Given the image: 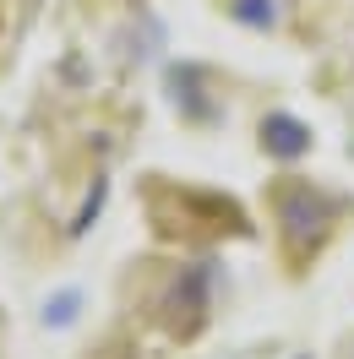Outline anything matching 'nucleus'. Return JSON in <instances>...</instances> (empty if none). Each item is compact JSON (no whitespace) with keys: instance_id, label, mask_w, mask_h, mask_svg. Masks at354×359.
<instances>
[{"instance_id":"f03ea898","label":"nucleus","mask_w":354,"mask_h":359,"mask_svg":"<svg viewBox=\"0 0 354 359\" xmlns=\"http://www.w3.org/2000/svg\"><path fill=\"white\" fill-rule=\"evenodd\" d=\"M273 6H278V0H235V6H229V17H235L240 27H256V33H267V27L278 22V11H273Z\"/></svg>"},{"instance_id":"7ed1b4c3","label":"nucleus","mask_w":354,"mask_h":359,"mask_svg":"<svg viewBox=\"0 0 354 359\" xmlns=\"http://www.w3.org/2000/svg\"><path fill=\"white\" fill-rule=\"evenodd\" d=\"M44 321H49V327H66V321H77V294H60V299L44 311Z\"/></svg>"},{"instance_id":"f257e3e1","label":"nucleus","mask_w":354,"mask_h":359,"mask_svg":"<svg viewBox=\"0 0 354 359\" xmlns=\"http://www.w3.org/2000/svg\"><path fill=\"white\" fill-rule=\"evenodd\" d=\"M262 147L273 158H306L310 153V131L294 114H267L262 120Z\"/></svg>"}]
</instances>
